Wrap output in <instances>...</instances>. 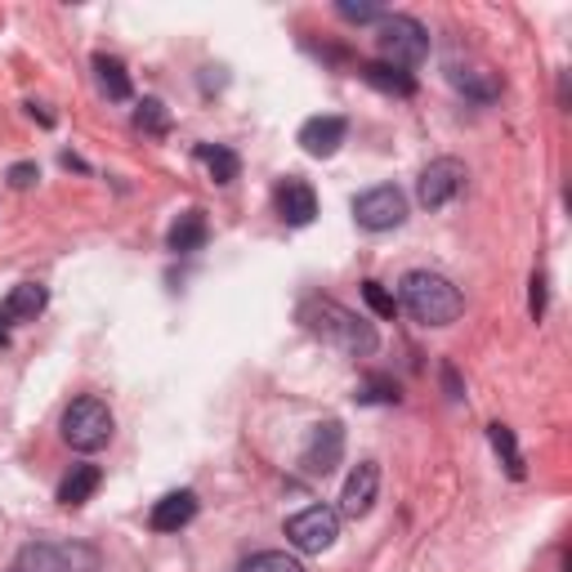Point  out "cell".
I'll return each mask as SVG.
<instances>
[{
  "instance_id": "1",
  "label": "cell",
  "mask_w": 572,
  "mask_h": 572,
  "mask_svg": "<svg viewBox=\"0 0 572 572\" xmlns=\"http://www.w3.org/2000/svg\"><path fill=\"white\" fill-rule=\"evenodd\" d=\"M398 309H407L421 327H452L465 309L461 292L443 277V273H430V268H412L403 282H398Z\"/></svg>"
},
{
  "instance_id": "2",
  "label": "cell",
  "mask_w": 572,
  "mask_h": 572,
  "mask_svg": "<svg viewBox=\"0 0 572 572\" xmlns=\"http://www.w3.org/2000/svg\"><path fill=\"white\" fill-rule=\"evenodd\" d=\"M300 318H305V327H309L323 345H336L341 354L367 358V354H376V345H381L376 327H372L367 318H358L354 309L336 305V300H309V305L300 309Z\"/></svg>"
},
{
  "instance_id": "3",
  "label": "cell",
  "mask_w": 572,
  "mask_h": 572,
  "mask_svg": "<svg viewBox=\"0 0 572 572\" xmlns=\"http://www.w3.org/2000/svg\"><path fill=\"white\" fill-rule=\"evenodd\" d=\"M376 46H381V63H389V68H416V63H425V55H430V32L416 23V19H407V14H385L381 19V28H376Z\"/></svg>"
},
{
  "instance_id": "4",
  "label": "cell",
  "mask_w": 572,
  "mask_h": 572,
  "mask_svg": "<svg viewBox=\"0 0 572 572\" xmlns=\"http://www.w3.org/2000/svg\"><path fill=\"white\" fill-rule=\"evenodd\" d=\"M112 407L103 398H77L68 412H63V443L72 452H99L112 443Z\"/></svg>"
},
{
  "instance_id": "5",
  "label": "cell",
  "mask_w": 572,
  "mask_h": 572,
  "mask_svg": "<svg viewBox=\"0 0 572 572\" xmlns=\"http://www.w3.org/2000/svg\"><path fill=\"white\" fill-rule=\"evenodd\" d=\"M336 536H341V514L332 505H309V510L286 519V541H292L296 550H305V554L332 550Z\"/></svg>"
},
{
  "instance_id": "6",
  "label": "cell",
  "mask_w": 572,
  "mask_h": 572,
  "mask_svg": "<svg viewBox=\"0 0 572 572\" xmlns=\"http://www.w3.org/2000/svg\"><path fill=\"white\" fill-rule=\"evenodd\" d=\"M465 166L456 161V157H438V161H430L425 170H421V179H416V201L425 206V210H443L447 201H456L461 197V188H465Z\"/></svg>"
},
{
  "instance_id": "7",
  "label": "cell",
  "mask_w": 572,
  "mask_h": 572,
  "mask_svg": "<svg viewBox=\"0 0 572 572\" xmlns=\"http://www.w3.org/2000/svg\"><path fill=\"white\" fill-rule=\"evenodd\" d=\"M354 219L367 228V233H389L407 219V197L394 188V184H381V188H367L358 201H354Z\"/></svg>"
},
{
  "instance_id": "8",
  "label": "cell",
  "mask_w": 572,
  "mask_h": 572,
  "mask_svg": "<svg viewBox=\"0 0 572 572\" xmlns=\"http://www.w3.org/2000/svg\"><path fill=\"white\" fill-rule=\"evenodd\" d=\"M341 456H345V425H341V421L314 425V434H309V443H305V452H300V465H305L309 474H332V470L341 465Z\"/></svg>"
},
{
  "instance_id": "9",
  "label": "cell",
  "mask_w": 572,
  "mask_h": 572,
  "mask_svg": "<svg viewBox=\"0 0 572 572\" xmlns=\"http://www.w3.org/2000/svg\"><path fill=\"white\" fill-rule=\"evenodd\" d=\"M376 492H381V465H376V461L354 465V474L345 479V492H341V514H349V519L372 514Z\"/></svg>"
},
{
  "instance_id": "10",
  "label": "cell",
  "mask_w": 572,
  "mask_h": 572,
  "mask_svg": "<svg viewBox=\"0 0 572 572\" xmlns=\"http://www.w3.org/2000/svg\"><path fill=\"white\" fill-rule=\"evenodd\" d=\"M345 135H349L345 117H309V121L300 126V148H305L309 157H336L341 144H345Z\"/></svg>"
},
{
  "instance_id": "11",
  "label": "cell",
  "mask_w": 572,
  "mask_h": 572,
  "mask_svg": "<svg viewBox=\"0 0 572 572\" xmlns=\"http://www.w3.org/2000/svg\"><path fill=\"white\" fill-rule=\"evenodd\" d=\"M277 215L292 224V228L314 224V215H318V193H314L305 179H286V184L277 188Z\"/></svg>"
},
{
  "instance_id": "12",
  "label": "cell",
  "mask_w": 572,
  "mask_h": 572,
  "mask_svg": "<svg viewBox=\"0 0 572 572\" xmlns=\"http://www.w3.org/2000/svg\"><path fill=\"white\" fill-rule=\"evenodd\" d=\"M197 519V492H166L157 505H152V514H148V523H152V532H179V527H188Z\"/></svg>"
},
{
  "instance_id": "13",
  "label": "cell",
  "mask_w": 572,
  "mask_h": 572,
  "mask_svg": "<svg viewBox=\"0 0 572 572\" xmlns=\"http://www.w3.org/2000/svg\"><path fill=\"white\" fill-rule=\"evenodd\" d=\"M206 215L201 210H184L175 224H170V233H166V246L175 250V255H193V250H201L206 246Z\"/></svg>"
},
{
  "instance_id": "14",
  "label": "cell",
  "mask_w": 572,
  "mask_h": 572,
  "mask_svg": "<svg viewBox=\"0 0 572 572\" xmlns=\"http://www.w3.org/2000/svg\"><path fill=\"white\" fill-rule=\"evenodd\" d=\"M46 286L41 282H19L14 292H10V300H6V323H28V318H37L41 309H46Z\"/></svg>"
},
{
  "instance_id": "15",
  "label": "cell",
  "mask_w": 572,
  "mask_h": 572,
  "mask_svg": "<svg viewBox=\"0 0 572 572\" xmlns=\"http://www.w3.org/2000/svg\"><path fill=\"white\" fill-rule=\"evenodd\" d=\"M99 483H103L99 465H77V470L59 483V505H86V501L99 492Z\"/></svg>"
},
{
  "instance_id": "16",
  "label": "cell",
  "mask_w": 572,
  "mask_h": 572,
  "mask_svg": "<svg viewBox=\"0 0 572 572\" xmlns=\"http://www.w3.org/2000/svg\"><path fill=\"white\" fill-rule=\"evenodd\" d=\"M95 72H99V86H103V95L108 99H117V103H126L135 90H130V72H126V63L121 59H112V55H95Z\"/></svg>"
},
{
  "instance_id": "17",
  "label": "cell",
  "mask_w": 572,
  "mask_h": 572,
  "mask_svg": "<svg viewBox=\"0 0 572 572\" xmlns=\"http://www.w3.org/2000/svg\"><path fill=\"white\" fill-rule=\"evenodd\" d=\"M197 157L206 161V170H210V179H215V184H233V179L241 175V161H237V152H233V148L201 144V148H197Z\"/></svg>"
},
{
  "instance_id": "18",
  "label": "cell",
  "mask_w": 572,
  "mask_h": 572,
  "mask_svg": "<svg viewBox=\"0 0 572 572\" xmlns=\"http://www.w3.org/2000/svg\"><path fill=\"white\" fill-rule=\"evenodd\" d=\"M358 72H363V81H372V86L385 90V95H412V90H416V81H412L407 72L389 68V63H363Z\"/></svg>"
},
{
  "instance_id": "19",
  "label": "cell",
  "mask_w": 572,
  "mask_h": 572,
  "mask_svg": "<svg viewBox=\"0 0 572 572\" xmlns=\"http://www.w3.org/2000/svg\"><path fill=\"white\" fill-rule=\"evenodd\" d=\"M487 438L496 447V456L505 461L510 479H523V456H519V443H514V430L510 425H487Z\"/></svg>"
},
{
  "instance_id": "20",
  "label": "cell",
  "mask_w": 572,
  "mask_h": 572,
  "mask_svg": "<svg viewBox=\"0 0 572 572\" xmlns=\"http://www.w3.org/2000/svg\"><path fill=\"white\" fill-rule=\"evenodd\" d=\"M14 572H63V568H59V550H55L50 541L23 545V554H19V563H14Z\"/></svg>"
},
{
  "instance_id": "21",
  "label": "cell",
  "mask_w": 572,
  "mask_h": 572,
  "mask_svg": "<svg viewBox=\"0 0 572 572\" xmlns=\"http://www.w3.org/2000/svg\"><path fill=\"white\" fill-rule=\"evenodd\" d=\"M241 572H305V563L296 554H286V550H259L241 563Z\"/></svg>"
},
{
  "instance_id": "22",
  "label": "cell",
  "mask_w": 572,
  "mask_h": 572,
  "mask_svg": "<svg viewBox=\"0 0 572 572\" xmlns=\"http://www.w3.org/2000/svg\"><path fill=\"white\" fill-rule=\"evenodd\" d=\"M55 550H59V568L63 572H99V550L95 545L68 541V545H55Z\"/></svg>"
},
{
  "instance_id": "23",
  "label": "cell",
  "mask_w": 572,
  "mask_h": 572,
  "mask_svg": "<svg viewBox=\"0 0 572 572\" xmlns=\"http://www.w3.org/2000/svg\"><path fill=\"white\" fill-rule=\"evenodd\" d=\"M135 126L148 130V135H166L170 130V117H166V103L161 99H144L139 112H135Z\"/></svg>"
},
{
  "instance_id": "24",
  "label": "cell",
  "mask_w": 572,
  "mask_h": 572,
  "mask_svg": "<svg viewBox=\"0 0 572 572\" xmlns=\"http://www.w3.org/2000/svg\"><path fill=\"white\" fill-rule=\"evenodd\" d=\"M363 300L372 305V314H376V318H394V314H398V300L385 292L381 282H363Z\"/></svg>"
},
{
  "instance_id": "25",
  "label": "cell",
  "mask_w": 572,
  "mask_h": 572,
  "mask_svg": "<svg viewBox=\"0 0 572 572\" xmlns=\"http://www.w3.org/2000/svg\"><path fill=\"white\" fill-rule=\"evenodd\" d=\"M336 14H341V19H349V23H372V19L381 23V10H376V6H354V0H341Z\"/></svg>"
},
{
  "instance_id": "26",
  "label": "cell",
  "mask_w": 572,
  "mask_h": 572,
  "mask_svg": "<svg viewBox=\"0 0 572 572\" xmlns=\"http://www.w3.org/2000/svg\"><path fill=\"white\" fill-rule=\"evenodd\" d=\"M363 403H398V385H389V381H372V385H363V394H358Z\"/></svg>"
},
{
  "instance_id": "27",
  "label": "cell",
  "mask_w": 572,
  "mask_h": 572,
  "mask_svg": "<svg viewBox=\"0 0 572 572\" xmlns=\"http://www.w3.org/2000/svg\"><path fill=\"white\" fill-rule=\"evenodd\" d=\"M41 179V170L32 166V161H19V166H10V188H32Z\"/></svg>"
},
{
  "instance_id": "28",
  "label": "cell",
  "mask_w": 572,
  "mask_h": 572,
  "mask_svg": "<svg viewBox=\"0 0 572 572\" xmlns=\"http://www.w3.org/2000/svg\"><path fill=\"white\" fill-rule=\"evenodd\" d=\"M527 309H532V318L541 323V314H545V277H541V273H532V296H527Z\"/></svg>"
},
{
  "instance_id": "29",
  "label": "cell",
  "mask_w": 572,
  "mask_h": 572,
  "mask_svg": "<svg viewBox=\"0 0 572 572\" xmlns=\"http://www.w3.org/2000/svg\"><path fill=\"white\" fill-rule=\"evenodd\" d=\"M443 385H447V394H452V398H465V385H461V376H456V367H452V363L443 367Z\"/></svg>"
},
{
  "instance_id": "30",
  "label": "cell",
  "mask_w": 572,
  "mask_h": 572,
  "mask_svg": "<svg viewBox=\"0 0 572 572\" xmlns=\"http://www.w3.org/2000/svg\"><path fill=\"white\" fill-rule=\"evenodd\" d=\"M10 341V327H6V314H0V345H6Z\"/></svg>"
}]
</instances>
